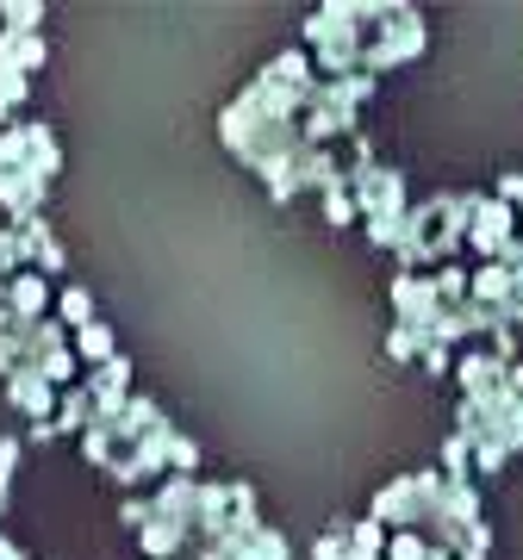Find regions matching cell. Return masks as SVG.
Wrapping results in <instances>:
<instances>
[{
    "instance_id": "obj_1",
    "label": "cell",
    "mask_w": 523,
    "mask_h": 560,
    "mask_svg": "<svg viewBox=\"0 0 523 560\" xmlns=\"http://www.w3.org/2000/svg\"><path fill=\"white\" fill-rule=\"evenodd\" d=\"M386 20H393V25H386L381 38L362 50V75H381V69H393V62H405V57H418V50H423V20L411 13V7H393Z\"/></svg>"
},
{
    "instance_id": "obj_2",
    "label": "cell",
    "mask_w": 523,
    "mask_h": 560,
    "mask_svg": "<svg viewBox=\"0 0 523 560\" xmlns=\"http://www.w3.org/2000/svg\"><path fill=\"white\" fill-rule=\"evenodd\" d=\"M437 486H443V474H411V480L386 486L381 499H374V523H399V529H411V523H423V511H430V499H437Z\"/></svg>"
},
{
    "instance_id": "obj_3",
    "label": "cell",
    "mask_w": 523,
    "mask_h": 560,
    "mask_svg": "<svg viewBox=\"0 0 523 560\" xmlns=\"http://www.w3.org/2000/svg\"><path fill=\"white\" fill-rule=\"evenodd\" d=\"M511 224H518V212H511V206H499V200H467V243H474L486 261H499L504 243H518V237H511Z\"/></svg>"
},
{
    "instance_id": "obj_4",
    "label": "cell",
    "mask_w": 523,
    "mask_h": 560,
    "mask_svg": "<svg viewBox=\"0 0 523 560\" xmlns=\"http://www.w3.org/2000/svg\"><path fill=\"white\" fill-rule=\"evenodd\" d=\"M44 187L50 180L38 175V168H13V175H0V206H7V219L20 224V219H32L44 206Z\"/></svg>"
},
{
    "instance_id": "obj_5",
    "label": "cell",
    "mask_w": 523,
    "mask_h": 560,
    "mask_svg": "<svg viewBox=\"0 0 523 560\" xmlns=\"http://www.w3.org/2000/svg\"><path fill=\"white\" fill-rule=\"evenodd\" d=\"M7 393H13V405H20L32 423H50V405H57V393L44 386V374H32V368H20L13 381H7Z\"/></svg>"
},
{
    "instance_id": "obj_6",
    "label": "cell",
    "mask_w": 523,
    "mask_h": 560,
    "mask_svg": "<svg viewBox=\"0 0 523 560\" xmlns=\"http://www.w3.org/2000/svg\"><path fill=\"white\" fill-rule=\"evenodd\" d=\"M50 305V287H44L38 275H13V287H7V312L20 324H38V312Z\"/></svg>"
},
{
    "instance_id": "obj_7",
    "label": "cell",
    "mask_w": 523,
    "mask_h": 560,
    "mask_svg": "<svg viewBox=\"0 0 523 560\" xmlns=\"http://www.w3.org/2000/svg\"><path fill=\"white\" fill-rule=\"evenodd\" d=\"M455 374H462V393H467V399H480V393L504 386V361H499V355H462V361H455Z\"/></svg>"
},
{
    "instance_id": "obj_8",
    "label": "cell",
    "mask_w": 523,
    "mask_h": 560,
    "mask_svg": "<svg viewBox=\"0 0 523 560\" xmlns=\"http://www.w3.org/2000/svg\"><path fill=\"white\" fill-rule=\"evenodd\" d=\"M25 168H38L44 180L62 168V150H57V138H50V125H32V131H25Z\"/></svg>"
},
{
    "instance_id": "obj_9",
    "label": "cell",
    "mask_w": 523,
    "mask_h": 560,
    "mask_svg": "<svg viewBox=\"0 0 523 560\" xmlns=\"http://www.w3.org/2000/svg\"><path fill=\"white\" fill-rule=\"evenodd\" d=\"M69 355H81V361H94V368H101V361H113L119 349H113V330H106V324H81Z\"/></svg>"
},
{
    "instance_id": "obj_10",
    "label": "cell",
    "mask_w": 523,
    "mask_h": 560,
    "mask_svg": "<svg viewBox=\"0 0 523 560\" xmlns=\"http://www.w3.org/2000/svg\"><path fill=\"white\" fill-rule=\"evenodd\" d=\"M0 20H7V32H13V38H38L44 7H38V0H7V7H0Z\"/></svg>"
},
{
    "instance_id": "obj_11",
    "label": "cell",
    "mask_w": 523,
    "mask_h": 560,
    "mask_svg": "<svg viewBox=\"0 0 523 560\" xmlns=\"http://www.w3.org/2000/svg\"><path fill=\"white\" fill-rule=\"evenodd\" d=\"M88 423H94V405H88V393L62 386V399H57V423H50V430H88Z\"/></svg>"
},
{
    "instance_id": "obj_12",
    "label": "cell",
    "mask_w": 523,
    "mask_h": 560,
    "mask_svg": "<svg viewBox=\"0 0 523 560\" xmlns=\"http://www.w3.org/2000/svg\"><path fill=\"white\" fill-rule=\"evenodd\" d=\"M57 312H62V324H94V293H88V287H62L57 293Z\"/></svg>"
},
{
    "instance_id": "obj_13",
    "label": "cell",
    "mask_w": 523,
    "mask_h": 560,
    "mask_svg": "<svg viewBox=\"0 0 523 560\" xmlns=\"http://www.w3.org/2000/svg\"><path fill=\"white\" fill-rule=\"evenodd\" d=\"M342 536H349V555H381V523L368 517V523H356V529H342Z\"/></svg>"
},
{
    "instance_id": "obj_14",
    "label": "cell",
    "mask_w": 523,
    "mask_h": 560,
    "mask_svg": "<svg viewBox=\"0 0 523 560\" xmlns=\"http://www.w3.org/2000/svg\"><path fill=\"white\" fill-rule=\"evenodd\" d=\"M324 219L349 224V219H356V194H349V187H330V194H324Z\"/></svg>"
},
{
    "instance_id": "obj_15",
    "label": "cell",
    "mask_w": 523,
    "mask_h": 560,
    "mask_svg": "<svg viewBox=\"0 0 523 560\" xmlns=\"http://www.w3.org/2000/svg\"><path fill=\"white\" fill-rule=\"evenodd\" d=\"M168 467H175V474H194V467H200V448L187 436H168Z\"/></svg>"
},
{
    "instance_id": "obj_16",
    "label": "cell",
    "mask_w": 523,
    "mask_h": 560,
    "mask_svg": "<svg viewBox=\"0 0 523 560\" xmlns=\"http://www.w3.org/2000/svg\"><path fill=\"white\" fill-rule=\"evenodd\" d=\"M418 330H405V324H393V337H386V355H393V361H411V355H418Z\"/></svg>"
},
{
    "instance_id": "obj_17",
    "label": "cell",
    "mask_w": 523,
    "mask_h": 560,
    "mask_svg": "<svg viewBox=\"0 0 523 560\" xmlns=\"http://www.w3.org/2000/svg\"><path fill=\"white\" fill-rule=\"evenodd\" d=\"M13 467H20V442H0V511H7V486H13Z\"/></svg>"
},
{
    "instance_id": "obj_18",
    "label": "cell",
    "mask_w": 523,
    "mask_h": 560,
    "mask_svg": "<svg viewBox=\"0 0 523 560\" xmlns=\"http://www.w3.org/2000/svg\"><path fill=\"white\" fill-rule=\"evenodd\" d=\"M13 268H20V237H13V224H7V231H0V280L13 275Z\"/></svg>"
},
{
    "instance_id": "obj_19",
    "label": "cell",
    "mask_w": 523,
    "mask_h": 560,
    "mask_svg": "<svg viewBox=\"0 0 523 560\" xmlns=\"http://www.w3.org/2000/svg\"><path fill=\"white\" fill-rule=\"evenodd\" d=\"M119 523H125V529H143V523H150V499H125Z\"/></svg>"
},
{
    "instance_id": "obj_20",
    "label": "cell",
    "mask_w": 523,
    "mask_h": 560,
    "mask_svg": "<svg viewBox=\"0 0 523 560\" xmlns=\"http://www.w3.org/2000/svg\"><path fill=\"white\" fill-rule=\"evenodd\" d=\"M423 555H430V548H423L418 536H399L393 548H386V560H423Z\"/></svg>"
},
{
    "instance_id": "obj_21",
    "label": "cell",
    "mask_w": 523,
    "mask_h": 560,
    "mask_svg": "<svg viewBox=\"0 0 523 560\" xmlns=\"http://www.w3.org/2000/svg\"><path fill=\"white\" fill-rule=\"evenodd\" d=\"M342 555H349V536H342V529H337V536H324L318 548H312V560H342Z\"/></svg>"
},
{
    "instance_id": "obj_22",
    "label": "cell",
    "mask_w": 523,
    "mask_h": 560,
    "mask_svg": "<svg viewBox=\"0 0 523 560\" xmlns=\"http://www.w3.org/2000/svg\"><path fill=\"white\" fill-rule=\"evenodd\" d=\"M0 560H25V555H20V548H13L7 536H0Z\"/></svg>"
},
{
    "instance_id": "obj_23",
    "label": "cell",
    "mask_w": 523,
    "mask_h": 560,
    "mask_svg": "<svg viewBox=\"0 0 523 560\" xmlns=\"http://www.w3.org/2000/svg\"><path fill=\"white\" fill-rule=\"evenodd\" d=\"M342 560H381V555H342Z\"/></svg>"
}]
</instances>
